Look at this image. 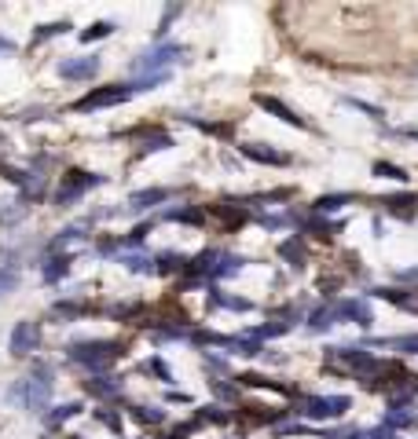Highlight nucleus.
Returning <instances> with one entry per match:
<instances>
[{
  "label": "nucleus",
  "mask_w": 418,
  "mask_h": 439,
  "mask_svg": "<svg viewBox=\"0 0 418 439\" xmlns=\"http://www.w3.org/2000/svg\"><path fill=\"white\" fill-rule=\"evenodd\" d=\"M166 198H173V190H166V187H154V190H136L133 198H128V205L136 209H151V205H158V202H166Z\"/></svg>",
  "instance_id": "nucleus-14"
},
{
  "label": "nucleus",
  "mask_w": 418,
  "mask_h": 439,
  "mask_svg": "<svg viewBox=\"0 0 418 439\" xmlns=\"http://www.w3.org/2000/svg\"><path fill=\"white\" fill-rule=\"evenodd\" d=\"M404 136H411V139H418V128H404Z\"/></svg>",
  "instance_id": "nucleus-38"
},
{
  "label": "nucleus",
  "mask_w": 418,
  "mask_h": 439,
  "mask_svg": "<svg viewBox=\"0 0 418 439\" xmlns=\"http://www.w3.org/2000/svg\"><path fill=\"white\" fill-rule=\"evenodd\" d=\"M41 344V326L37 322H19V326L11 330V355H29V351H37Z\"/></svg>",
  "instance_id": "nucleus-6"
},
{
  "label": "nucleus",
  "mask_w": 418,
  "mask_h": 439,
  "mask_svg": "<svg viewBox=\"0 0 418 439\" xmlns=\"http://www.w3.org/2000/svg\"><path fill=\"white\" fill-rule=\"evenodd\" d=\"M158 264H162V271H180V267H187V260L176 256V253H162V256H158Z\"/></svg>",
  "instance_id": "nucleus-33"
},
{
  "label": "nucleus",
  "mask_w": 418,
  "mask_h": 439,
  "mask_svg": "<svg viewBox=\"0 0 418 439\" xmlns=\"http://www.w3.org/2000/svg\"><path fill=\"white\" fill-rule=\"evenodd\" d=\"M184 55V48L180 44H166V48H158V52H151V55H143L140 62H136V74H147V70H154V74H166L162 67H169L173 59H180Z\"/></svg>",
  "instance_id": "nucleus-7"
},
{
  "label": "nucleus",
  "mask_w": 418,
  "mask_h": 439,
  "mask_svg": "<svg viewBox=\"0 0 418 439\" xmlns=\"http://www.w3.org/2000/svg\"><path fill=\"white\" fill-rule=\"evenodd\" d=\"M143 370H154V373H158V377H162V381H169V370H166L162 363H158V359H151V363H143Z\"/></svg>",
  "instance_id": "nucleus-36"
},
{
  "label": "nucleus",
  "mask_w": 418,
  "mask_h": 439,
  "mask_svg": "<svg viewBox=\"0 0 418 439\" xmlns=\"http://www.w3.org/2000/svg\"><path fill=\"white\" fill-rule=\"evenodd\" d=\"M95 70H100V59H95V55L59 62V77H67V81H85V77H92Z\"/></svg>",
  "instance_id": "nucleus-8"
},
{
  "label": "nucleus",
  "mask_w": 418,
  "mask_h": 439,
  "mask_svg": "<svg viewBox=\"0 0 418 439\" xmlns=\"http://www.w3.org/2000/svg\"><path fill=\"white\" fill-rule=\"evenodd\" d=\"M67 271H70V256H55V260H48L44 279H48V282H55L59 274H67Z\"/></svg>",
  "instance_id": "nucleus-24"
},
{
  "label": "nucleus",
  "mask_w": 418,
  "mask_h": 439,
  "mask_svg": "<svg viewBox=\"0 0 418 439\" xmlns=\"http://www.w3.org/2000/svg\"><path fill=\"white\" fill-rule=\"evenodd\" d=\"M70 359L88 366L92 373H100V370H110L121 359V344H118V340H88V344H74Z\"/></svg>",
  "instance_id": "nucleus-1"
},
{
  "label": "nucleus",
  "mask_w": 418,
  "mask_h": 439,
  "mask_svg": "<svg viewBox=\"0 0 418 439\" xmlns=\"http://www.w3.org/2000/svg\"><path fill=\"white\" fill-rule=\"evenodd\" d=\"M243 154L253 158V161H261V165H290V158H286V154L271 151V146H261V143H246Z\"/></svg>",
  "instance_id": "nucleus-11"
},
{
  "label": "nucleus",
  "mask_w": 418,
  "mask_h": 439,
  "mask_svg": "<svg viewBox=\"0 0 418 439\" xmlns=\"http://www.w3.org/2000/svg\"><path fill=\"white\" fill-rule=\"evenodd\" d=\"M352 202V194H330V198H319L316 202V213H337V209H342V205H349Z\"/></svg>",
  "instance_id": "nucleus-20"
},
{
  "label": "nucleus",
  "mask_w": 418,
  "mask_h": 439,
  "mask_svg": "<svg viewBox=\"0 0 418 439\" xmlns=\"http://www.w3.org/2000/svg\"><path fill=\"white\" fill-rule=\"evenodd\" d=\"M213 216L217 220H224V223H228V227H235V223H243L246 220V213H243V209H238V205H213Z\"/></svg>",
  "instance_id": "nucleus-22"
},
{
  "label": "nucleus",
  "mask_w": 418,
  "mask_h": 439,
  "mask_svg": "<svg viewBox=\"0 0 418 439\" xmlns=\"http://www.w3.org/2000/svg\"><path fill=\"white\" fill-rule=\"evenodd\" d=\"M411 421H414V417L404 410V406H396V410H389V414H385V425H389V428H407Z\"/></svg>",
  "instance_id": "nucleus-29"
},
{
  "label": "nucleus",
  "mask_w": 418,
  "mask_h": 439,
  "mask_svg": "<svg viewBox=\"0 0 418 439\" xmlns=\"http://www.w3.org/2000/svg\"><path fill=\"white\" fill-rule=\"evenodd\" d=\"M128 95H133V85H128V88L107 85V88H95V92L81 95V99L74 103V110H77V113H88V110H103V106H118V103L128 99Z\"/></svg>",
  "instance_id": "nucleus-4"
},
{
  "label": "nucleus",
  "mask_w": 418,
  "mask_h": 439,
  "mask_svg": "<svg viewBox=\"0 0 418 439\" xmlns=\"http://www.w3.org/2000/svg\"><path fill=\"white\" fill-rule=\"evenodd\" d=\"M26 209H29V202H26V198L11 202L8 209H0V223H4V227H15V223H19V220L26 216Z\"/></svg>",
  "instance_id": "nucleus-19"
},
{
  "label": "nucleus",
  "mask_w": 418,
  "mask_h": 439,
  "mask_svg": "<svg viewBox=\"0 0 418 439\" xmlns=\"http://www.w3.org/2000/svg\"><path fill=\"white\" fill-rule=\"evenodd\" d=\"M257 106L261 110H268V113H276L279 121H286V125H297V128H309V121L304 118H297V113L286 106L283 99H276V95H257Z\"/></svg>",
  "instance_id": "nucleus-9"
},
{
  "label": "nucleus",
  "mask_w": 418,
  "mask_h": 439,
  "mask_svg": "<svg viewBox=\"0 0 418 439\" xmlns=\"http://www.w3.org/2000/svg\"><path fill=\"white\" fill-rule=\"evenodd\" d=\"M176 11H180L176 4H169V8H166V15H162V26H158V37H162L166 29H169V22H173V15H176Z\"/></svg>",
  "instance_id": "nucleus-35"
},
{
  "label": "nucleus",
  "mask_w": 418,
  "mask_h": 439,
  "mask_svg": "<svg viewBox=\"0 0 418 439\" xmlns=\"http://www.w3.org/2000/svg\"><path fill=\"white\" fill-rule=\"evenodd\" d=\"M48 396H52V377H48V366H41L37 377L19 381V384L11 388V399H22L29 410H44V406H48Z\"/></svg>",
  "instance_id": "nucleus-2"
},
{
  "label": "nucleus",
  "mask_w": 418,
  "mask_h": 439,
  "mask_svg": "<svg viewBox=\"0 0 418 439\" xmlns=\"http://www.w3.org/2000/svg\"><path fill=\"white\" fill-rule=\"evenodd\" d=\"M110 34H114V22H92L88 29H81V41L92 44V41H103V37H110Z\"/></svg>",
  "instance_id": "nucleus-21"
},
{
  "label": "nucleus",
  "mask_w": 418,
  "mask_h": 439,
  "mask_svg": "<svg viewBox=\"0 0 418 439\" xmlns=\"http://www.w3.org/2000/svg\"><path fill=\"white\" fill-rule=\"evenodd\" d=\"M375 176H382V180H400V183L407 180V172L400 169V165H389V161H378V165H375Z\"/></svg>",
  "instance_id": "nucleus-25"
},
{
  "label": "nucleus",
  "mask_w": 418,
  "mask_h": 439,
  "mask_svg": "<svg viewBox=\"0 0 418 439\" xmlns=\"http://www.w3.org/2000/svg\"><path fill=\"white\" fill-rule=\"evenodd\" d=\"M385 396H389L393 406H404L407 399H414V396H418V373H407V377H400V384H393Z\"/></svg>",
  "instance_id": "nucleus-12"
},
{
  "label": "nucleus",
  "mask_w": 418,
  "mask_h": 439,
  "mask_svg": "<svg viewBox=\"0 0 418 439\" xmlns=\"http://www.w3.org/2000/svg\"><path fill=\"white\" fill-rule=\"evenodd\" d=\"M15 286H19V271H15V267H0V297L11 293Z\"/></svg>",
  "instance_id": "nucleus-31"
},
{
  "label": "nucleus",
  "mask_w": 418,
  "mask_h": 439,
  "mask_svg": "<svg viewBox=\"0 0 418 439\" xmlns=\"http://www.w3.org/2000/svg\"><path fill=\"white\" fill-rule=\"evenodd\" d=\"M88 315V304L85 300H67V304H55L52 307V319H81Z\"/></svg>",
  "instance_id": "nucleus-17"
},
{
  "label": "nucleus",
  "mask_w": 418,
  "mask_h": 439,
  "mask_svg": "<svg viewBox=\"0 0 418 439\" xmlns=\"http://www.w3.org/2000/svg\"><path fill=\"white\" fill-rule=\"evenodd\" d=\"M74 414H81V403H67V406H55V414H48V425H59V421H70Z\"/></svg>",
  "instance_id": "nucleus-27"
},
{
  "label": "nucleus",
  "mask_w": 418,
  "mask_h": 439,
  "mask_svg": "<svg viewBox=\"0 0 418 439\" xmlns=\"http://www.w3.org/2000/svg\"><path fill=\"white\" fill-rule=\"evenodd\" d=\"M166 220H180V223H205L202 209H169Z\"/></svg>",
  "instance_id": "nucleus-23"
},
{
  "label": "nucleus",
  "mask_w": 418,
  "mask_h": 439,
  "mask_svg": "<svg viewBox=\"0 0 418 439\" xmlns=\"http://www.w3.org/2000/svg\"><path fill=\"white\" fill-rule=\"evenodd\" d=\"M375 297L404 307V312H418V289H375Z\"/></svg>",
  "instance_id": "nucleus-10"
},
{
  "label": "nucleus",
  "mask_w": 418,
  "mask_h": 439,
  "mask_svg": "<svg viewBox=\"0 0 418 439\" xmlns=\"http://www.w3.org/2000/svg\"><path fill=\"white\" fill-rule=\"evenodd\" d=\"M0 52H15V44H11V41H4V37H0Z\"/></svg>",
  "instance_id": "nucleus-37"
},
{
  "label": "nucleus",
  "mask_w": 418,
  "mask_h": 439,
  "mask_svg": "<svg viewBox=\"0 0 418 439\" xmlns=\"http://www.w3.org/2000/svg\"><path fill=\"white\" fill-rule=\"evenodd\" d=\"M349 410V396H312V399H301V410L304 417H316V421H327V417H342Z\"/></svg>",
  "instance_id": "nucleus-5"
},
{
  "label": "nucleus",
  "mask_w": 418,
  "mask_h": 439,
  "mask_svg": "<svg viewBox=\"0 0 418 439\" xmlns=\"http://www.w3.org/2000/svg\"><path fill=\"white\" fill-rule=\"evenodd\" d=\"M133 410H136V417H140V421H151V425H154V421H162V417H166L162 410H147V406H133Z\"/></svg>",
  "instance_id": "nucleus-34"
},
{
  "label": "nucleus",
  "mask_w": 418,
  "mask_h": 439,
  "mask_svg": "<svg viewBox=\"0 0 418 439\" xmlns=\"http://www.w3.org/2000/svg\"><path fill=\"white\" fill-rule=\"evenodd\" d=\"M121 264H125L128 271H136V274L154 271V260H151V256H121Z\"/></svg>",
  "instance_id": "nucleus-26"
},
{
  "label": "nucleus",
  "mask_w": 418,
  "mask_h": 439,
  "mask_svg": "<svg viewBox=\"0 0 418 439\" xmlns=\"http://www.w3.org/2000/svg\"><path fill=\"white\" fill-rule=\"evenodd\" d=\"M85 388H88V396H95V399H114V396L121 392V388L110 381V377H95V381H88Z\"/></svg>",
  "instance_id": "nucleus-15"
},
{
  "label": "nucleus",
  "mask_w": 418,
  "mask_h": 439,
  "mask_svg": "<svg viewBox=\"0 0 418 439\" xmlns=\"http://www.w3.org/2000/svg\"><path fill=\"white\" fill-rule=\"evenodd\" d=\"M67 29H70V22H48V26H41L37 34H34V44H41L48 37H59V34H67Z\"/></svg>",
  "instance_id": "nucleus-28"
},
{
  "label": "nucleus",
  "mask_w": 418,
  "mask_h": 439,
  "mask_svg": "<svg viewBox=\"0 0 418 439\" xmlns=\"http://www.w3.org/2000/svg\"><path fill=\"white\" fill-rule=\"evenodd\" d=\"M345 106H352V110L367 113V118H375V121H382V118H385V110H378V106H371V103H363V99H345Z\"/></svg>",
  "instance_id": "nucleus-32"
},
{
  "label": "nucleus",
  "mask_w": 418,
  "mask_h": 439,
  "mask_svg": "<svg viewBox=\"0 0 418 439\" xmlns=\"http://www.w3.org/2000/svg\"><path fill=\"white\" fill-rule=\"evenodd\" d=\"M382 205L389 209L393 216H400V220H411L418 213V198H414V194H393V198H385Z\"/></svg>",
  "instance_id": "nucleus-13"
},
{
  "label": "nucleus",
  "mask_w": 418,
  "mask_h": 439,
  "mask_svg": "<svg viewBox=\"0 0 418 439\" xmlns=\"http://www.w3.org/2000/svg\"><path fill=\"white\" fill-rule=\"evenodd\" d=\"M166 81H169V74H143L133 85V92H151L154 85H166Z\"/></svg>",
  "instance_id": "nucleus-30"
},
{
  "label": "nucleus",
  "mask_w": 418,
  "mask_h": 439,
  "mask_svg": "<svg viewBox=\"0 0 418 439\" xmlns=\"http://www.w3.org/2000/svg\"><path fill=\"white\" fill-rule=\"evenodd\" d=\"M100 183H103L100 176H92V172H81V169H70L67 176H62L59 190H55V202H59V205H74V202L81 198L85 190L100 187Z\"/></svg>",
  "instance_id": "nucleus-3"
},
{
  "label": "nucleus",
  "mask_w": 418,
  "mask_h": 439,
  "mask_svg": "<svg viewBox=\"0 0 418 439\" xmlns=\"http://www.w3.org/2000/svg\"><path fill=\"white\" fill-rule=\"evenodd\" d=\"M301 227H304L309 235H316V238H330V231H334V227H330V220H323V213H312V216H304V220H301Z\"/></svg>",
  "instance_id": "nucleus-16"
},
{
  "label": "nucleus",
  "mask_w": 418,
  "mask_h": 439,
  "mask_svg": "<svg viewBox=\"0 0 418 439\" xmlns=\"http://www.w3.org/2000/svg\"><path fill=\"white\" fill-rule=\"evenodd\" d=\"M279 256H283V260H290V267H304V246H301L297 238L283 242V246H279Z\"/></svg>",
  "instance_id": "nucleus-18"
}]
</instances>
